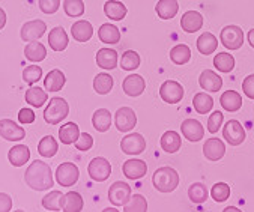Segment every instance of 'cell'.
<instances>
[{
	"instance_id": "6f0895ef",
	"label": "cell",
	"mask_w": 254,
	"mask_h": 212,
	"mask_svg": "<svg viewBox=\"0 0 254 212\" xmlns=\"http://www.w3.org/2000/svg\"><path fill=\"white\" fill-rule=\"evenodd\" d=\"M224 211H226V212H230V211H239V209H238L236 206H227Z\"/></svg>"
},
{
	"instance_id": "d6a6232c",
	"label": "cell",
	"mask_w": 254,
	"mask_h": 212,
	"mask_svg": "<svg viewBox=\"0 0 254 212\" xmlns=\"http://www.w3.org/2000/svg\"><path fill=\"white\" fill-rule=\"evenodd\" d=\"M192 107L197 113L200 115H206L212 110L214 107V99L211 95L201 92V93H195L194 99H192Z\"/></svg>"
},
{
	"instance_id": "7dc6e473",
	"label": "cell",
	"mask_w": 254,
	"mask_h": 212,
	"mask_svg": "<svg viewBox=\"0 0 254 212\" xmlns=\"http://www.w3.org/2000/svg\"><path fill=\"white\" fill-rule=\"evenodd\" d=\"M41 77H42V70L38 65H30V67L24 68V71H23V80L30 86L33 83H38L41 80Z\"/></svg>"
},
{
	"instance_id": "4316f807",
	"label": "cell",
	"mask_w": 254,
	"mask_h": 212,
	"mask_svg": "<svg viewBox=\"0 0 254 212\" xmlns=\"http://www.w3.org/2000/svg\"><path fill=\"white\" fill-rule=\"evenodd\" d=\"M71 35H72V38H74L75 41H78V42H86V41H89V39L92 38V35H93V27H92V24H90L89 21L80 20V21H77V23L72 24V27H71Z\"/></svg>"
},
{
	"instance_id": "277c9868",
	"label": "cell",
	"mask_w": 254,
	"mask_h": 212,
	"mask_svg": "<svg viewBox=\"0 0 254 212\" xmlns=\"http://www.w3.org/2000/svg\"><path fill=\"white\" fill-rule=\"evenodd\" d=\"M87 173H89L92 181H95V182H104L112 175V164L109 163V160H106V158L96 156V158H93V160L89 163Z\"/></svg>"
},
{
	"instance_id": "74e56055",
	"label": "cell",
	"mask_w": 254,
	"mask_h": 212,
	"mask_svg": "<svg viewBox=\"0 0 254 212\" xmlns=\"http://www.w3.org/2000/svg\"><path fill=\"white\" fill-rule=\"evenodd\" d=\"M170 59L175 65H185L191 59V50L185 44H178L170 51Z\"/></svg>"
},
{
	"instance_id": "681fc988",
	"label": "cell",
	"mask_w": 254,
	"mask_h": 212,
	"mask_svg": "<svg viewBox=\"0 0 254 212\" xmlns=\"http://www.w3.org/2000/svg\"><path fill=\"white\" fill-rule=\"evenodd\" d=\"M61 8V0H39V9L44 14H55Z\"/></svg>"
},
{
	"instance_id": "c3c4849f",
	"label": "cell",
	"mask_w": 254,
	"mask_h": 212,
	"mask_svg": "<svg viewBox=\"0 0 254 212\" xmlns=\"http://www.w3.org/2000/svg\"><path fill=\"white\" fill-rule=\"evenodd\" d=\"M223 119H224V116H223L221 112H214V113H211V116H209V119H208V130H209L211 134L218 133V130H220L221 125H223Z\"/></svg>"
},
{
	"instance_id": "d4e9b609",
	"label": "cell",
	"mask_w": 254,
	"mask_h": 212,
	"mask_svg": "<svg viewBox=\"0 0 254 212\" xmlns=\"http://www.w3.org/2000/svg\"><path fill=\"white\" fill-rule=\"evenodd\" d=\"M217 47H218V41L209 32L201 33L197 39V50H198V53H201V55H205V56L212 55V53L217 50Z\"/></svg>"
},
{
	"instance_id": "603a6c76",
	"label": "cell",
	"mask_w": 254,
	"mask_h": 212,
	"mask_svg": "<svg viewBox=\"0 0 254 212\" xmlns=\"http://www.w3.org/2000/svg\"><path fill=\"white\" fill-rule=\"evenodd\" d=\"M92 125L98 133H106L112 127V113L107 109H98L92 116Z\"/></svg>"
},
{
	"instance_id": "e575fe53",
	"label": "cell",
	"mask_w": 254,
	"mask_h": 212,
	"mask_svg": "<svg viewBox=\"0 0 254 212\" xmlns=\"http://www.w3.org/2000/svg\"><path fill=\"white\" fill-rule=\"evenodd\" d=\"M78 137H80V128L74 122H68L62 125L59 130V139L64 144H72L77 141Z\"/></svg>"
},
{
	"instance_id": "7a4b0ae2",
	"label": "cell",
	"mask_w": 254,
	"mask_h": 212,
	"mask_svg": "<svg viewBox=\"0 0 254 212\" xmlns=\"http://www.w3.org/2000/svg\"><path fill=\"white\" fill-rule=\"evenodd\" d=\"M152 185L160 193H173L179 185V175L172 167H160L152 176Z\"/></svg>"
},
{
	"instance_id": "f6af8a7d",
	"label": "cell",
	"mask_w": 254,
	"mask_h": 212,
	"mask_svg": "<svg viewBox=\"0 0 254 212\" xmlns=\"http://www.w3.org/2000/svg\"><path fill=\"white\" fill-rule=\"evenodd\" d=\"M64 9L68 17H81L84 14L83 0H65Z\"/></svg>"
},
{
	"instance_id": "83f0119b",
	"label": "cell",
	"mask_w": 254,
	"mask_h": 212,
	"mask_svg": "<svg viewBox=\"0 0 254 212\" xmlns=\"http://www.w3.org/2000/svg\"><path fill=\"white\" fill-rule=\"evenodd\" d=\"M220 101H221V107H223L226 112H230V113L238 112V110L242 107V98H241V95H239L238 92H235V90H226V92L221 95Z\"/></svg>"
},
{
	"instance_id": "60d3db41",
	"label": "cell",
	"mask_w": 254,
	"mask_h": 212,
	"mask_svg": "<svg viewBox=\"0 0 254 212\" xmlns=\"http://www.w3.org/2000/svg\"><path fill=\"white\" fill-rule=\"evenodd\" d=\"M214 67L220 72H232L235 68V58L229 53H218L214 58Z\"/></svg>"
},
{
	"instance_id": "4dcf8cb0",
	"label": "cell",
	"mask_w": 254,
	"mask_h": 212,
	"mask_svg": "<svg viewBox=\"0 0 254 212\" xmlns=\"http://www.w3.org/2000/svg\"><path fill=\"white\" fill-rule=\"evenodd\" d=\"M104 12L110 20L121 21L125 18L128 9L122 2H118V0H107L106 5H104Z\"/></svg>"
},
{
	"instance_id": "ba28073f",
	"label": "cell",
	"mask_w": 254,
	"mask_h": 212,
	"mask_svg": "<svg viewBox=\"0 0 254 212\" xmlns=\"http://www.w3.org/2000/svg\"><path fill=\"white\" fill-rule=\"evenodd\" d=\"M129 197H131V187L127 182L118 181V182L110 185V188H109V200L115 206L124 208L125 203L129 200Z\"/></svg>"
},
{
	"instance_id": "db71d44e",
	"label": "cell",
	"mask_w": 254,
	"mask_h": 212,
	"mask_svg": "<svg viewBox=\"0 0 254 212\" xmlns=\"http://www.w3.org/2000/svg\"><path fill=\"white\" fill-rule=\"evenodd\" d=\"M12 209V199L6 193H0V212H9Z\"/></svg>"
},
{
	"instance_id": "44dd1931",
	"label": "cell",
	"mask_w": 254,
	"mask_h": 212,
	"mask_svg": "<svg viewBox=\"0 0 254 212\" xmlns=\"http://www.w3.org/2000/svg\"><path fill=\"white\" fill-rule=\"evenodd\" d=\"M66 83V77L61 70H53L47 74V77L44 78V87L48 92H59L64 89Z\"/></svg>"
},
{
	"instance_id": "9c48e42d",
	"label": "cell",
	"mask_w": 254,
	"mask_h": 212,
	"mask_svg": "<svg viewBox=\"0 0 254 212\" xmlns=\"http://www.w3.org/2000/svg\"><path fill=\"white\" fill-rule=\"evenodd\" d=\"M121 149L127 155H140L146 149V140L140 133L128 134L122 139Z\"/></svg>"
},
{
	"instance_id": "d590c367",
	"label": "cell",
	"mask_w": 254,
	"mask_h": 212,
	"mask_svg": "<svg viewBox=\"0 0 254 212\" xmlns=\"http://www.w3.org/2000/svg\"><path fill=\"white\" fill-rule=\"evenodd\" d=\"M113 84H115L113 77L110 74H106V72H101V74H98L93 78V89L99 95H107V93H110L112 89H113Z\"/></svg>"
},
{
	"instance_id": "5bb4252c",
	"label": "cell",
	"mask_w": 254,
	"mask_h": 212,
	"mask_svg": "<svg viewBox=\"0 0 254 212\" xmlns=\"http://www.w3.org/2000/svg\"><path fill=\"white\" fill-rule=\"evenodd\" d=\"M226 153V146L220 139H209L203 144V155L209 161H220Z\"/></svg>"
},
{
	"instance_id": "3957f363",
	"label": "cell",
	"mask_w": 254,
	"mask_h": 212,
	"mask_svg": "<svg viewBox=\"0 0 254 212\" xmlns=\"http://www.w3.org/2000/svg\"><path fill=\"white\" fill-rule=\"evenodd\" d=\"M69 115V105L64 98L55 96L50 99L47 109L44 110V121L48 125H58Z\"/></svg>"
},
{
	"instance_id": "5b68a950",
	"label": "cell",
	"mask_w": 254,
	"mask_h": 212,
	"mask_svg": "<svg viewBox=\"0 0 254 212\" xmlns=\"http://www.w3.org/2000/svg\"><path fill=\"white\" fill-rule=\"evenodd\" d=\"M80 178V170L74 163H62L56 169V181L62 187H72Z\"/></svg>"
},
{
	"instance_id": "f35d334b",
	"label": "cell",
	"mask_w": 254,
	"mask_h": 212,
	"mask_svg": "<svg viewBox=\"0 0 254 212\" xmlns=\"http://www.w3.org/2000/svg\"><path fill=\"white\" fill-rule=\"evenodd\" d=\"M47 99H48L47 92L42 87H30L26 92V102L30 104L35 109H41L42 105L47 102Z\"/></svg>"
},
{
	"instance_id": "7c38bea8",
	"label": "cell",
	"mask_w": 254,
	"mask_h": 212,
	"mask_svg": "<svg viewBox=\"0 0 254 212\" xmlns=\"http://www.w3.org/2000/svg\"><path fill=\"white\" fill-rule=\"evenodd\" d=\"M47 30V24L42 20H32L23 24L20 36L23 41L26 42H32V41H38L41 36H44Z\"/></svg>"
},
{
	"instance_id": "bcb514c9",
	"label": "cell",
	"mask_w": 254,
	"mask_h": 212,
	"mask_svg": "<svg viewBox=\"0 0 254 212\" xmlns=\"http://www.w3.org/2000/svg\"><path fill=\"white\" fill-rule=\"evenodd\" d=\"M211 196L217 203H223L230 197V187L226 182H218L212 187Z\"/></svg>"
},
{
	"instance_id": "ffe728a7",
	"label": "cell",
	"mask_w": 254,
	"mask_h": 212,
	"mask_svg": "<svg viewBox=\"0 0 254 212\" xmlns=\"http://www.w3.org/2000/svg\"><path fill=\"white\" fill-rule=\"evenodd\" d=\"M8 160L14 167H21L30 160V150L26 144H17L8 152Z\"/></svg>"
},
{
	"instance_id": "4fadbf2b",
	"label": "cell",
	"mask_w": 254,
	"mask_h": 212,
	"mask_svg": "<svg viewBox=\"0 0 254 212\" xmlns=\"http://www.w3.org/2000/svg\"><path fill=\"white\" fill-rule=\"evenodd\" d=\"M0 137H3L8 141H20L26 137V131L14 121L2 119L0 121Z\"/></svg>"
},
{
	"instance_id": "816d5d0a",
	"label": "cell",
	"mask_w": 254,
	"mask_h": 212,
	"mask_svg": "<svg viewBox=\"0 0 254 212\" xmlns=\"http://www.w3.org/2000/svg\"><path fill=\"white\" fill-rule=\"evenodd\" d=\"M242 90L250 99H254V75L253 74L245 77V80L242 81Z\"/></svg>"
},
{
	"instance_id": "1f68e13d",
	"label": "cell",
	"mask_w": 254,
	"mask_h": 212,
	"mask_svg": "<svg viewBox=\"0 0 254 212\" xmlns=\"http://www.w3.org/2000/svg\"><path fill=\"white\" fill-rule=\"evenodd\" d=\"M155 11L160 18L163 20H170L173 18L178 11H179V3L178 0H160L155 6Z\"/></svg>"
},
{
	"instance_id": "f1b7e54d",
	"label": "cell",
	"mask_w": 254,
	"mask_h": 212,
	"mask_svg": "<svg viewBox=\"0 0 254 212\" xmlns=\"http://www.w3.org/2000/svg\"><path fill=\"white\" fill-rule=\"evenodd\" d=\"M161 149L167 153H176L181 149L182 140L176 131H166L161 136Z\"/></svg>"
},
{
	"instance_id": "ac0fdd59",
	"label": "cell",
	"mask_w": 254,
	"mask_h": 212,
	"mask_svg": "<svg viewBox=\"0 0 254 212\" xmlns=\"http://www.w3.org/2000/svg\"><path fill=\"white\" fill-rule=\"evenodd\" d=\"M200 87L206 92H218L223 87V80L218 74H215L212 70H205L198 77Z\"/></svg>"
},
{
	"instance_id": "52a82bcc",
	"label": "cell",
	"mask_w": 254,
	"mask_h": 212,
	"mask_svg": "<svg viewBox=\"0 0 254 212\" xmlns=\"http://www.w3.org/2000/svg\"><path fill=\"white\" fill-rule=\"evenodd\" d=\"M160 96L167 104H178L184 98V87L175 80H167L160 87Z\"/></svg>"
},
{
	"instance_id": "484cf974",
	"label": "cell",
	"mask_w": 254,
	"mask_h": 212,
	"mask_svg": "<svg viewBox=\"0 0 254 212\" xmlns=\"http://www.w3.org/2000/svg\"><path fill=\"white\" fill-rule=\"evenodd\" d=\"M24 56L27 61L35 62V64L42 62L47 58V48L44 47V44H41L38 41H32L24 48Z\"/></svg>"
},
{
	"instance_id": "6da1fadb",
	"label": "cell",
	"mask_w": 254,
	"mask_h": 212,
	"mask_svg": "<svg viewBox=\"0 0 254 212\" xmlns=\"http://www.w3.org/2000/svg\"><path fill=\"white\" fill-rule=\"evenodd\" d=\"M24 181L26 184L35 190V191H47L50 188H53L55 179H53V172L50 169V166L44 161H33L26 173H24Z\"/></svg>"
},
{
	"instance_id": "8d00e7d4",
	"label": "cell",
	"mask_w": 254,
	"mask_h": 212,
	"mask_svg": "<svg viewBox=\"0 0 254 212\" xmlns=\"http://www.w3.org/2000/svg\"><path fill=\"white\" fill-rule=\"evenodd\" d=\"M58 150H59V144H58V141H56V139L53 136H45L38 144V152L44 158L55 156L58 153Z\"/></svg>"
},
{
	"instance_id": "7bdbcfd3",
	"label": "cell",
	"mask_w": 254,
	"mask_h": 212,
	"mask_svg": "<svg viewBox=\"0 0 254 212\" xmlns=\"http://www.w3.org/2000/svg\"><path fill=\"white\" fill-rule=\"evenodd\" d=\"M124 211H127V212H144V211H147V202H146L144 196H141V194L131 196L129 200L125 203Z\"/></svg>"
},
{
	"instance_id": "8fae6325",
	"label": "cell",
	"mask_w": 254,
	"mask_h": 212,
	"mask_svg": "<svg viewBox=\"0 0 254 212\" xmlns=\"http://www.w3.org/2000/svg\"><path fill=\"white\" fill-rule=\"evenodd\" d=\"M223 137L226 139V141L229 144L239 146L245 140V130H244V127L238 121L232 119V121L226 122L224 130H223Z\"/></svg>"
},
{
	"instance_id": "e0dca14e",
	"label": "cell",
	"mask_w": 254,
	"mask_h": 212,
	"mask_svg": "<svg viewBox=\"0 0 254 212\" xmlns=\"http://www.w3.org/2000/svg\"><path fill=\"white\" fill-rule=\"evenodd\" d=\"M181 131L188 141H200L203 139V136H205L203 125L195 119L184 121V124L181 125Z\"/></svg>"
},
{
	"instance_id": "836d02e7",
	"label": "cell",
	"mask_w": 254,
	"mask_h": 212,
	"mask_svg": "<svg viewBox=\"0 0 254 212\" xmlns=\"http://www.w3.org/2000/svg\"><path fill=\"white\" fill-rule=\"evenodd\" d=\"M98 36H99V41H103L104 44H118L121 39V32L115 24L106 23L99 27Z\"/></svg>"
},
{
	"instance_id": "11a10c76",
	"label": "cell",
	"mask_w": 254,
	"mask_h": 212,
	"mask_svg": "<svg viewBox=\"0 0 254 212\" xmlns=\"http://www.w3.org/2000/svg\"><path fill=\"white\" fill-rule=\"evenodd\" d=\"M6 24V12L0 8V30H2Z\"/></svg>"
},
{
	"instance_id": "d6986e66",
	"label": "cell",
	"mask_w": 254,
	"mask_h": 212,
	"mask_svg": "<svg viewBox=\"0 0 254 212\" xmlns=\"http://www.w3.org/2000/svg\"><path fill=\"white\" fill-rule=\"evenodd\" d=\"M96 64L103 70H115L118 65V53L112 48H101L96 53Z\"/></svg>"
},
{
	"instance_id": "30bf717a",
	"label": "cell",
	"mask_w": 254,
	"mask_h": 212,
	"mask_svg": "<svg viewBox=\"0 0 254 212\" xmlns=\"http://www.w3.org/2000/svg\"><path fill=\"white\" fill-rule=\"evenodd\" d=\"M115 124H116L118 131H121V133H129L137 125V116H135V113H134L132 109H129V107H121L116 112V115H115Z\"/></svg>"
},
{
	"instance_id": "ab89813d",
	"label": "cell",
	"mask_w": 254,
	"mask_h": 212,
	"mask_svg": "<svg viewBox=\"0 0 254 212\" xmlns=\"http://www.w3.org/2000/svg\"><path fill=\"white\" fill-rule=\"evenodd\" d=\"M188 197L192 203L195 205H201L208 200V188L205 184L201 182H195L188 188Z\"/></svg>"
},
{
	"instance_id": "9f6ffc18",
	"label": "cell",
	"mask_w": 254,
	"mask_h": 212,
	"mask_svg": "<svg viewBox=\"0 0 254 212\" xmlns=\"http://www.w3.org/2000/svg\"><path fill=\"white\" fill-rule=\"evenodd\" d=\"M248 44L254 48V29H251L248 32Z\"/></svg>"
},
{
	"instance_id": "f5cc1de1",
	"label": "cell",
	"mask_w": 254,
	"mask_h": 212,
	"mask_svg": "<svg viewBox=\"0 0 254 212\" xmlns=\"http://www.w3.org/2000/svg\"><path fill=\"white\" fill-rule=\"evenodd\" d=\"M18 121L20 124H32L35 121V112L32 109H21L18 113Z\"/></svg>"
},
{
	"instance_id": "2e32d148",
	"label": "cell",
	"mask_w": 254,
	"mask_h": 212,
	"mask_svg": "<svg viewBox=\"0 0 254 212\" xmlns=\"http://www.w3.org/2000/svg\"><path fill=\"white\" fill-rule=\"evenodd\" d=\"M122 172L124 175L131 179V181H137L140 178H143L147 172V166L143 160H137V158H134V160H128L124 163L122 166Z\"/></svg>"
},
{
	"instance_id": "f546056e",
	"label": "cell",
	"mask_w": 254,
	"mask_h": 212,
	"mask_svg": "<svg viewBox=\"0 0 254 212\" xmlns=\"http://www.w3.org/2000/svg\"><path fill=\"white\" fill-rule=\"evenodd\" d=\"M61 206H62V211L78 212V211L83 209V197L77 191H69V193L64 194Z\"/></svg>"
},
{
	"instance_id": "b9f144b4",
	"label": "cell",
	"mask_w": 254,
	"mask_h": 212,
	"mask_svg": "<svg viewBox=\"0 0 254 212\" xmlns=\"http://www.w3.org/2000/svg\"><path fill=\"white\" fill-rule=\"evenodd\" d=\"M62 197H64V193H61V191H52V193H48L42 199V206L47 211H62V206H61Z\"/></svg>"
},
{
	"instance_id": "cb8c5ba5",
	"label": "cell",
	"mask_w": 254,
	"mask_h": 212,
	"mask_svg": "<svg viewBox=\"0 0 254 212\" xmlns=\"http://www.w3.org/2000/svg\"><path fill=\"white\" fill-rule=\"evenodd\" d=\"M68 33L64 27H55L48 35V44L55 51H64L68 47Z\"/></svg>"
},
{
	"instance_id": "8992f818",
	"label": "cell",
	"mask_w": 254,
	"mask_h": 212,
	"mask_svg": "<svg viewBox=\"0 0 254 212\" xmlns=\"http://www.w3.org/2000/svg\"><path fill=\"white\" fill-rule=\"evenodd\" d=\"M220 38L227 50H238L244 44V32L239 26H226L221 30Z\"/></svg>"
},
{
	"instance_id": "ee69618b",
	"label": "cell",
	"mask_w": 254,
	"mask_h": 212,
	"mask_svg": "<svg viewBox=\"0 0 254 212\" xmlns=\"http://www.w3.org/2000/svg\"><path fill=\"white\" fill-rule=\"evenodd\" d=\"M121 67L125 71H134V70H137L140 67V56H138V53H135L132 50L125 51L122 59H121Z\"/></svg>"
},
{
	"instance_id": "f907efd6",
	"label": "cell",
	"mask_w": 254,
	"mask_h": 212,
	"mask_svg": "<svg viewBox=\"0 0 254 212\" xmlns=\"http://www.w3.org/2000/svg\"><path fill=\"white\" fill-rule=\"evenodd\" d=\"M75 144V149L78 150H89L92 146H93V137L87 133H80V137L77 139V141L74 143Z\"/></svg>"
},
{
	"instance_id": "9a60e30c",
	"label": "cell",
	"mask_w": 254,
	"mask_h": 212,
	"mask_svg": "<svg viewBox=\"0 0 254 212\" xmlns=\"http://www.w3.org/2000/svg\"><path fill=\"white\" fill-rule=\"evenodd\" d=\"M122 89H124V92H125L128 96H132V98L140 96V95L144 92V89H146L144 78H143L141 75H138V74H131V75H128V77L124 80Z\"/></svg>"
},
{
	"instance_id": "7402d4cb",
	"label": "cell",
	"mask_w": 254,
	"mask_h": 212,
	"mask_svg": "<svg viewBox=\"0 0 254 212\" xmlns=\"http://www.w3.org/2000/svg\"><path fill=\"white\" fill-rule=\"evenodd\" d=\"M203 26V15L197 11H188L181 18V27L187 33H194Z\"/></svg>"
}]
</instances>
